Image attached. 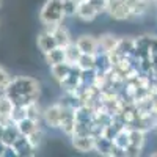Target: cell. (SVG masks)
Instances as JSON below:
<instances>
[{"label":"cell","mask_w":157,"mask_h":157,"mask_svg":"<svg viewBox=\"0 0 157 157\" xmlns=\"http://www.w3.org/2000/svg\"><path fill=\"white\" fill-rule=\"evenodd\" d=\"M77 47L80 49L82 54H90V55H96L99 52V44H98V38L93 35H80L75 41Z\"/></svg>","instance_id":"cell-7"},{"label":"cell","mask_w":157,"mask_h":157,"mask_svg":"<svg viewBox=\"0 0 157 157\" xmlns=\"http://www.w3.org/2000/svg\"><path fill=\"white\" fill-rule=\"evenodd\" d=\"M94 151H98L101 155H105V157H115L116 155V149L113 146V141L110 138L102 137V135L94 137Z\"/></svg>","instance_id":"cell-9"},{"label":"cell","mask_w":157,"mask_h":157,"mask_svg":"<svg viewBox=\"0 0 157 157\" xmlns=\"http://www.w3.org/2000/svg\"><path fill=\"white\" fill-rule=\"evenodd\" d=\"M129 5H134V3H141V2H151V0H127Z\"/></svg>","instance_id":"cell-29"},{"label":"cell","mask_w":157,"mask_h":157,"mask_svg":"<svg viewBox=\"0 0 157 157\" xmlns=\"http://www.w3.org/2000/svg\"><path fill=\"white\" fill-rule=\"evenodd\" d=\"M19 135H21V132H19V129H17L16 123H13V121H6V124H5V127H3L2 138H0V140H2L8 148H11V145L17 140V137H19Z\"/></svg>","instance_id":"cell-15"},{"label":"cell","mask_w":157,"mask_h":157,"mask_svg":"<svg viewBox=\"0 0 157 157\" xmlns=\"http://www.w3.org/2000/svg\"><path fill=\"white\" fill-rule=\"evenodd\" d=\"M152 2H154V3H155V5H157V0H152Z\"/></svg>","instance_id":"cell-33"},{"label":"cell","mask_w":157,"mask_h":157,"mask_svg":"<svg viewBox=\"0 0 157 157\" xmlns=\"http://www.w3.org/2000/svg\"><path fill=\"white\" fill-rule=\"evenodd\" d=\"M3 93L13 101L14 105H27L30 102L39 99L41 94V85L36 78L29 75H17L13 77Z\"/></svg>","instance_id":"cell-1"},{"label":"cell","mask_w":157,"mask_h":157,"mask_svg":"<svg viewBox=\"0 0 157 157\" xmlns=\"http://www.w3.org/2000/svg\"><path fill=\"white\" fill-rule=\"evenodd\" d=\"M63 113H64V105L61 102H55L49 105L46 110H43V121L50 129H60Z\"/></svg>","instance_id":"cell-4"},{"label":"cell","mask_w":157,"mask_h":157,"mask_svg":"<svg viewBox=\"0 0 157 157\" xmlns=\"http://www.w3.org/2000/svg\"><path fill=\"white\" fill-rule=\"evenodd\" d=\"M64 54H66V61H68V63H71V64H75V63L78 61V58H80L82 52H80V49L77 47V44L72 41L69 46H66V47H64Z\"/></svg>","instance_id":"cell-24"},{"label":"cell","mask_w":157,"mask_h":157,"mask_svg":"<svg viewBox=\"0 0 157 157\" xmlns=\"http://www.w3.org/2000/svg\"><path fill=\"white\" fill-rule=\"evenodd\" d=\"M44 58H46V63L49 66H54V64H58V63H63L66 61V54H64V47H54L52 50H49L47 54H44Z\"/></svg>","instance_id":"cell-20"},{"label":"cell","mask_w":157,"mask_h":157,"mask_svg":"<svg viewBox=\"0 0 157 157\" xmlns=\"http://www.w3.org/2000/svg\"><path fill=\"white\" fill-rule=\"evenodd\" d=\"M155 129H157V126H155Z\"/></svg>","instance_id":"cell-34"},{"label":"cell","mask_w":157,"mask_h":157,"mask_svg":"<svg viewBox=\"0 0 157 157\" xmlns=\"http://www.w3.org/2000/svg\"><path fill=\"white\" fill-rule=\"evenodd\" d=\"M72 146L80 152L94 151V137L93 135H72Z\"/></svg>","instance_id":"cell-11"},{"label":"cell","mask_w":157,"mask_h":157,"mask_svg":"<svg viewBox=\"0 0 157 157\" xmlns=\"http://www.w3.org/2000/svg\"><path fill=\"white\" fill-rule=\"evenodd\" d=\"M107 13L115 21H127L132 19V10L127 0H109Z\"/></svg>","instance_id":"cell-3"},{"label":"cell","mask_w":157,"mask_h":157,"mask_svg":"<svg viewBox=\"0 0 157 157\" xmlns=\"http://www.w3.org/2000/svg\"><path fill=\"white\" fill-rule=\"evenodd\" d=\"M2 5H3V0H0V8H2Z\"/></svg>","instance_id":"cell-32"},{"label":"cell","mask_w":157,"mask_h":157,"mask_svg":"<svg viewBox=\"0 0 157 157\" xmlns=\"http://www.w3.org/2000/svg\"><path fill=\"white\" fill-rule=\"evenodd\" d=\"M13 109H14L13 101L5 93H2V94H0V118L5 120V121H10V116L13 113Z\"/></svg>","instance_id":"cell-22"},{"label":"cell","mask_w":157,"mask_h":157,"mask_svg":"<svg viewBox=\"0 0 157 157\" xmlns=\"http://www.w3.org/2000/svg\"><path fill=\"white\" fill-rule=\"evenodd\" d=\"M72 66H74V64H71V63H68V61L54 64V66H50V74H52V77H54L55 80L60 83V82H63L64 78L68 77V74L71 72Z\"/></svg>","instance_id":"cell-17"},{"label":"cell","mask_w":157,"mask_h":157,"mask_svg":"<svg viewBox=\"0 0 157 157\" xmlns=\"http://www.w3.org/2000/svg\"><path fill=\"white\" fill-rule=\"evenodd\" d=\"M151 155H152V157H155V155H157V152H151Z\"/></svg>","instance_id":"cell-31"},{"label":"cell","mask_w":157,"mask_h":157,"mask_svg":"<svg viewBox=\"0 0 157 157\" xmlns=\"http://www.w3.org/2000/svg\"><path fill=\"white\" fill-rule=\"evenodd\" d=\"M75 109H69V107H64V113L61 118V123H60V129L63 130L68 137H71L74 134V129H75Z\"/></svg>","instance_id":"cell-10"},{"label":"cell","mask_w":157,"mask_h":157,"mask_svg":"<svg viewBox=\"0 0 157 157\" xmlns=\"http://www.w3.org/2000/svg\"><path fill=\"white\" fill-rule=\"evenodd\" d=\"M8 151H10V148L5 145L2 140H0V157H5V155L8 154Z\"/></svg>","instance_id":"cell-28"},{"label":"cell","mask_w":157,"mask_h":157,"mask_svg":"<svg viewBox=\"0 0 157 157\" xmlns=\"http://www.w3.org/2000/svg\"><path fill=\"white\" fill-rule=\"evenodd\" d=\"M60 86L64 90V93L77 94L78 88L82 86V71L74 64L72 69H71V72L68 74V77L64 78L63 82H60Z\"/></svg>","instance_id":"cell-5"},{"label":"cell","mask_w":157,"mask_h":157,"mask_svg":"<svg viewBox=\"0 0 157 157\" xmlns=\"http://www.w3.org/2000/svg\"><path fill=\"white\" fill-rule=\"evenodd\" d=\"M52 35H54V38H55L57 46H60V47H66V46H69V44L72 43L71 33H69V30L64 27L63 24H60L58 27L52 32Z\"/></svg>","instance_id":"cell-18"},{"label":"cell","mask_w":157,"mask_h":157,"mask_svg":"<svg viewBox=\"0 0 157 157\" xmlns=\"http://www.w3.org/2000/svg\"><path fill=\"white\" fill-rule=\"evenodd\" d=\"M72 2H75V3L78 5V3H82V2H85V0H72Z\"/></svg>","instance_id":"cell-30"},{"label":"cell","mask_w":157,"mask_h":157,"mask_svg":"<svg viewBox=\"0 0 157 157\" xmlns=\"http://www.w3.org/2000/svg\"><path fill=\"white\" fill-rule=\"evenodd\" d=\"M63 10H64V16H75V10H77V3L72 0H63Z\"/></svg>","instance_id":"cell-25"},{"label":"cell","mask_w":157,"mask_h":157,"mask_svg":"<svg viewBox=\"0 0 157 157\" xmlns=\"http://www.w3.org/2000/svg\"><path fill=\"white\" fill-rule=\"evenodd\" d=\"M98 16H99V13L96 11V8L91 5L88 0H85V2H82V3L77 5L75 17L80 19L82 22H93Z\"/></svg>","instance_id":"cell-8"},{"label":"cell","mask_w":157,"mask_h":157,"mask_svg":"<svg viewBox=\"0 0 157 157\" xmlns=\"http://www.w3.org/2000/svg\"><path fill=\"white\" fill-rule=\"evenodd\" d=\"M145 141H146V132L141 129L137 127H129V143L134 146H138L143 149L145 146Z\"/></svg>","instance_id":"cell-21"},{"label":"cell","mask_w":157,"mask_h":157,"mask_svg":"<svg viewBox=\"0 0 157 157\" xmlns=\"http://www.w3.org/2000/svg\"><path fill=\"white\" fill-rule=\"evenodd\" d=\"M88 2L96 8V11L99 13V14H102V13H105V11H107L109 0H88Z\"/></svg>","instance_id":"cell-27"},{"label":"cell","mask_w":157,"mask_h":157,"mask_svg":"<svg viewBox=\"0 0 157 157\" xmlns=\"http://www.w3.org/2000/svg\"><path fill=\"white\" fill-rule=\"evenodd\" d=\"M134 50H135V41L134 38H120L118 39V44L116 47L112 50L115 54H118L120 57H132L134 55Z\"/></svg>","instance_id":"cell-13"},{"label":"cell","mask_w":157,"mask_h":157,"mask_svg":"<svg viewBox=\"0 0 157 157\" xmlns=\"http://www.w3.org/2000/svg\"><path fill=\"white\" fill-rule=\"evenodd\" d=\"M11 74L3 68V66H0V91H3L6 86H8V83H10V80H11Z\"/></svg>","instance_id":"cell-26"},{"label":"cell","mask_w":157,"mask_h":157,"mask_svg":"<svg viewBox=\"0 0 157 157\" xmlns=\"http://www.w3.org/2000/svg\"><path fill=\"white\" fill-rule=\"evenodd\" d=\"M36 44H38V49L41 50V54H47L49 50H52L54 47H57V43H55V38L50 32L47 30H43L41 33H38V38H36Z\"/></svg>","instance_id":"cell-12"},{"label":"cell","mask_w":157,"mask_h":157,"mask_svg":"<svg viewBox=\"0 0 157 157\" xmlns=\"http://www.w3.org/2000/svg\"><path fill=\"white\" fill-rule=\"evenodd\" d=\"M64 10H63V0H46L39 10V21L44 25V30L54 32L60 24L64 21Z\"/></svg>","instance_id":"cell-2"},{"label":"cell","mask_w":157,"mask_h":157,"mask_svg":"<svg viewBox=\"0 0 157 157\" xmlns=\"http://www.w3.org/2000/svg\"><path fill=\"white\" fill-rule=\"evenodd\" d=\"M118 39L115 35L112 33H104L101 36H98V44H99V52H104V54H110V52L116 47Z\"/></svg>","instance_id":"cell-16"},{"label":"cell","mask_w":157,"mask_h":157,"mask_svg":"<svg viewBox=\"0 0 157 157\" xmlns=\"http://www.w3.org/2000/svg\"><path fill=\"white\" fill-rule=\"evenodd\" d=\"M112 141H113V146L116 149V155H124V149L129 145V127L124 126L120 132L112 138Z\"/></svg>","instance_id":"cell-14"},{"label":"cell","mask_w":157,"mask_h":157,"mask_svg":"<svg viewBox=\"0 0 157 157\" xmlns=\"http://www.w3.org/2000/svg\"><path fill=\"white\" fill-rule=\"evenodd\" d=\"M10 151L14 155H17V157H32V155H35L36 148L32 145L30 140L25 135H19L17 140L11 145Z\"/></svg>","instance_id":"cell-6"},{"label":"cell","mask_w":157,"mask_h":157,"mask_svg":"<svg viewBox=\"0 0 157 157\" xmlns=\"http://www.w3.org/2000/svg\"><path fill=\"white\" fill-rule=\"evenodd\" d=\"M75 66L80 71H94L96 68V55H90V54H82L78 61L75 63Z\"/></svg>","instance_id":"cell-23"},{"label":"cell","mask_w":157,"mask_h":157,"mask_svg":"<svg viewBox=\"0 0 157 157\" xmlns=\"http://www.w3.org/2000/svg\"><path fill=\"white\" fill-rule=\"evenodd\" d=\"M16 126H17V129H19L21 135H25V137H29V135H32L33 132H36L38 129H41V126H39L38 121L32 120V118H27V116H25L24 120L17 121Z\"/></svg>","instance_id":"cell-19"}]
</instances>
